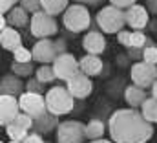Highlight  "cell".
Masks as SVG:
<instances>
[{"mask_svg":"<svg viewBox=\"0 0 157 143\" xmlns=\"http://www.w3.org/2000/svg\"><path fill=\"white\" fill-rule=\"evenodd\" d=\"M18 2L20 0H0V11H2V15H7L15 6H18Z\"/></svg>","mask_w":157,"mask_h":143,"instance_id":"cell-35","label":"cell"},{"mask_svg":"<svg viewBox=\"0 0 157 143\" xmlns=\"http://www.w3.org/2000/svg\"><path fill=\"white\" fill-rule=\"evenodd\" d=\"M33 121H35V117H31L29 114H26V112H20L17 117H15V125H18V127H22V129H26V130H31L33 129Z\"/></svg>","mask_w":157,"mask_h":143,"instance_id":"cell-28","label":"cell"},{"mask_svg":"<svg viewBox=\"0 0 157 143\" xmlns=\"http://www.w3.org/2000/svg\"><path fill=\"white\" fill-rule=\"evenodd\" d=\"M7 22L15 28H24L26 24L31 22V18L28 17V11L22 6H15L9 13H7Z\"/></svg>","mask_w":157,"mask_h":143,"instance_id":"cell-20","label":"cell"},{"mask_svg":"<svg viewBox=\"0 0 157 143\" xmlns=\"http://www.w3.org/2000/svg\"><path fill=\"white\" fill-rule=\"evenodd\" d=\"M33 61H39L42 64H53L55 59H57V50H55V40L51 39H39L33 48Z\"/></svg>","mask_w":157,"mask_h":143,"instance_id":"cell-12","label":"cell"},{"mask_svg":"<svg viewBox=\"0 0 157 143\" xmlns=\"http://www.w3.org/2000/svg\"><path fill=\"white\" fill-rule=\"evenodd\" d=\"M124 99L128 101V105L132 108H141L144 105V101L148 99V94L144 88H141L137 84H130L124 90Z\"/></svg>","mask_w":157,"mask_h":143,"instance_id":"cell-18","label":"cell"},{"mask_svg":"<svg viewBox=\"0 0 157 143\" xmlns=\"http://www.w3.org/2000/svg\"><path fill=\"white\" fill-rule=\"evenodd\" d=\"M0 92L4 96H15L20 97L26 92V84H22V77L15 75V73H7L2 77L0 81Z\"/></svg>","mask_w":157,"mask_h":143,"instance_id":"cell-16","label":"cell"},{"mask_svg":"<svg viewBox=\"0 0 157 143\" xmlns=\"http://www.w3.org/2000/svg\"><path fill=\"white\" fill-rule=\"evenodd\" d=\"M7 24H9V22L6 20V15H2V17H0V31H2V30H6V28H7Z\"/></svg>","mask_w":157,"mask_h":143,"instance_id":"cell-41","label":"cell"},{"mask_svg":"<svg viewBox=\"0 0 157 143\" xmlns=\"http://www.w3.org/2000/svg\"><path fill=\"white\" fill-rule=\"evenodd\" d=\"M13 61H17V63H33V51L20 46L13 51Z\"/></svg>","mask_w":157,"mask_h":143,"instance_id":"cell-27","label":"cell"},{"mask_svg":"<svg viewBox=\"0 0 157 143\" xmlns=\"http://www.w3.org/2000/svg\"><path fill=\"white\" fill-rule=\"evenodd\" d=\"M51 66H53V70H55L57 79L66 81V83H68L73 75H77L78 72H80V64H78V61L75 59V55L70 53V51L59 55Z\"/></svg>","mask_w":157,"mask_h":143,"instance_id":"cell-8","label":"cell"},{"mask_svg":"<svg viewBox=\"0 0 157 143\" xmlns=\"http://www.w3.org/2000/svg\"><path fill=\"white\" fill-rule=\"evenodd\" d=\"M66 88L71 92V96L75 99H86L91 94V90H93V83H91V77H88L86 73L78 72L77 75H73L66 83Z\"/></svg>","mask_w":157,"mask_h":143,"instance_id":"cell-13","label":"cell"},{"mask_svg":"<svg viewBox=\"0 0 157 143\" xmlns=\"http://www.w3.org/2000/svg\"><path fill=\"white\" fill-rule=\"evenodd\" d=\"M37 79L42 81L44 84H46V83H53V81L57 79L53 66H49V64H42L39 70H37Z\"/></svg>","mask_w":157,"mask_h":143,"instance_id":"cell-26","label":"cell"},{"mask_svg":"<svg viewBox=\"0 0 157 143\" xmlns=\"http://www.w3.org/2000/svg\"><path fill=\"white\" fill-rule=\"evenodd\" d=\"M11 72L18 77H29L35 70H33V63H17V61H13L11 63Z\"/></svg>","mask_w":157,"mask_h":143,"instance_id":"cell-25","label":"cell"},{"mask_svg":"<svg viewBox=\"0 0 157 143\" xmlns=\"http://www.w3.org/2000/svg\"><path fill=\"white\" fill-rule=\"evenodd\" d=\"M22 143H46V141L42 140V134H39V132H29Z\"/></svg>","mask_w":157,"mask_h":143,"instance_id":"cell-36","label":"cell"},{"mask_svg":"<svg viewBox=\"0 0 157 143\" xmlns=\"http://www.w3.org/2000/svg\"><path fill=\"white\" fill-rule=\"evenodd\" d=\"M132 48H146L148 46V37L143 31H132ZM128 46V48H130Z\"/></svg>","mask_w":157,"mask_h":143,"instance_id":"cell-29","label":"cell"},{"mask_svg":"<svg viewBox=\"0 0 157 143\" xmlns=\"http://www.w3.org/2000/svg\"><path fill=\"white\" fill-rule=\"evenodd\" d=\"M26 92H33V94H46V92H44V83L39 81L37 77L28 79V83H26Z\"/></svg>","mask_w":157,"mask_h":143,"instance_id":"cell-30","label":"cell"},{"mask_svg":"<svg viewBox=\"0 0 157 143\" xmlns=\"http://www.w3.org/2000/svg\"><path fill=\"white\" fill-rule=\"evenodd\" d=\"M0 44L4 50L7 51H15L17 48L22 46V39H20V33L15 30V28H6L0 31Z\"/></svg>","mask_w":157,"mask_h":143,"instance_id":"cell-19","label":"cell"},{"mask_svg":"<svg viewBox=\"0 0 157 143\" xmlns=\"http://www.w3.org/2000/svg\"><path fill=\"white\" fill-rule=\"evenodd\" d=\"M93 18L88 11L86 6L82 4H71L64 13H62V24L66 26L68 31L71 33H80V31H86L90 26H91Z\"/></svg>","mask_w":157,"mask_h":143,"instance_id":"cell-4","label":"cell"},{"mask_svg":"<svg viewBox=\"0 0 157 143\" xmlns=\"http://www.w3.org/2000/svg\"><path fill=\"white\" fill-rule=\"evenodd\" d=\"M106 132V125L101 119H91L86 123V138L88 140H101Z\"/></svg>","mask_w":157,"mask_h":143,"instance_id":"cell-22","label":"cell"},{"mask_svg":"<svg viewBox=\"0 0 157 143\" xmlns=\"http://www.w3.org/2000/svg\"><path fill=\"white\" fill-rule=\"evenodd\" d=\"M55 50H57V57L66 53V40L64 39H57L55 40Z\"/></svg>","mask_w":157,"mask_h":143,"instance_id":"cell-38","label":"cell"},{"mask_svg":"<svg viewBox=\"0 0 157 143\" xmlns=\"http://www.w3.org/2000/svg\"><path fill=\"white\" fill-rule=\"evenodd\" d=\"M141 112H143V116L154 125V123H157V99L155 97H148L146 101H144V105L141 107Z\"/></svg>","mask_w":157,"mask_h":143,"instance_id":"cell-23","label":"cell"},{"mask_svg":"<svg viewBox=\"0 0 157 143\" xmlns=\"http://www.w3.org/2000/svg\"><path fill=\"white\" fill-rule=\"evenodd\" d=\"M130 77L132 83L141 86V88H152V84L157 81V66L150 64L146 61H137L133 63L132 70H130Z\"/></svg>","mask_w":157,"mask_h":143,"instance_id":"cell-7","label":"cell"},{"mask_svg":"<svg viewBox=\"0 0 157 143\" xmlns=\"http://www.w3.org/2000/svg\"><path fill=\"white\" fill-rule=\"evenodd\" d=\"M95 22H97V28L102 31V33H119L124 30V24H126V13L124 9H121L117 6H104L97 17H95Z\"/></svg>","mask_w":157,"mask_h":143,"instance_id":"cell-2","label":"cell"},{"mask_svg":"<svg viewBox=\"0 0 157 143\" xmlns=\"http://www.w3.org/2000/svg\"><path fill=\"white\" fill-rule=\"evenodd\" d=\"M117 40H119V44H122L124 48H128V46L132 44V31H126V30L119 31L117 33Z\"/></svg>","mask_w":157,"mask_h":143,"instance_id":"cell-33","label":"cell"},{"mask_svg":"<svg viewBox=\"0 0 157 143\" xmlns=\"http://www.w3.org/2000/svg\"><path fill=\"white\" fill-rule=\"evenodd\" d=\"M82 48L88 53H91V55H101L106 50V39H104V35L101 31L91 30V31H88L84 35V39H82Z\"/></svg>","mask_w":157,"mask_h":143,"instance_id":"cell-15","label":"cell"},{"mask_svg":"<svg viewBox=\"0 0 157 143\" xmlns=\"http://www.w3.org/2000/svg\"><path fill=\"white\" fill-rule=\"evenodd\" d=\"M126 50H128V57H130V59H133L135 63H137V61H143L144 48H132V46H130V48H126Z\"/></svg>","mask_w":157,"mask_h":143,"instance_id":"cell-34","label":"cell"},{"mask_svg":"<svg viewBox=\"0 0 157 143\" xmlns=\"http://www.w3.org/2000/svg\"><path fill=\"white\" fill-rule=\"evenodd\" d=\"M7 143H22V141H15V140H9Z\"/></svg>","mask_w":157,"mask_h":143,"instance_id":"cell-45","label":"cell"},{"mask_svg":"<svg viewBox=\"0 0 157 143\" xmlns=\"http://www.w3.org/2000/svg\"><path fill=\"white\" fill-rule=\"evenodd\" d=\"M22 112L20 101L15 96H0V125L7 127L9 123L15 121V117Z\"/></svg>","mask_w":157,"mask_h":143,"instance_id":"cell-11","label":"cell"},{"mask_svg":"<svg viewBox=\"0 0 157 143\" xmlns=\"http://www.w3.org/2000/svg\"><path fill=\"white\" fill-rule=\"evenodd\" d=\"M146 9L154 13V17H157V0H146Z\"/></svg>","mask_w":157,"mask_h":143,"instance_id":"cell-39","label":"cell"},{"mask_svg":"<svg viewBox=\"0 0 157 143\" xmlns=\"http://www.w3.org/2000/svg\"><path fill=\"white\" fill-rule=\"evenodd\" d=\"M42 2V9L49 15H60L70 7V0H40Z\"/></svg>","mask_w":157,"mask_h":143,"instance_id":"cell-21","label":"cell"},{"mask_svg":"<svg viewBox=\"0 0 157 143\" xmlns=\"http://www.w3.org/2000/svg\"><path fill=\"white\" fill-rule=\"evenodd\" d=\"M59 125H60L59 116H57V114H51L49 110H46L42 116L35 117L31 130H33V132H39V134H51L53 130L59 129Z\"/></svg>","mask_w":157,"mask_h":143,"instance_id":"cell-14","label":"cell"},{"mask_svg":"<svg viewBox=\"0 0 157 143\" xmlns=\"http://www.w3.org/2000/svg\"><path fill=\"white\" fill-rule=\"evenodd\" d=\"M4 129H6V134L9 136V140H15V141H24L26 136L29 134L26 129H22V127H18V125H15V123H9V125L4 127Z\"/></svg>","mask_w":157,"mask_h":143,"instance_id":"cell-24","label":"cell"},{"mask_svg":"<svg viewBox=\"0 0 157 143\" xmlns=\"http://www.w3.org/2000/svg\"><path fill=\"white\" fill-rule=\"evenodd\" d=\"M148 26H150V30H152V31H155V33H157V20H150V22H148Z\"/></svg>","mask_w":157,"mask_h":143,"instance_id":"cell-43","label":"cell"},{"mask_svg":"<svg viewBox=\"0 0 157 143\" xmlns=\"http://www.w3.org/2000/svg\"><path fill=\"white\" fill-rule=\"evenodd\" d=\"M108 130L113 143H146L154 136V125L139 108H119L108 119Z\"/></svg>","mask_w":157,"mask_h":143,"instance_id":"cell-1","label":"cell"},{"mask_svg":"<svg viewBox=\"0 0 157 143\" xmlns=\"http://www.w3.org/2000/svg\"><path fill=\"white\" fill-rule=\"evenodd\" d=\"M88 143H113V141H110V140H104V138H101V140H90Z\"/></svg>","mask_w":157,"mask_h":143,"instance_id":"cell-44","label":"cell"},{"mask_svg":"<svg viewBox=\"0 0 157 143\" xmlns=\"http://www.w3.org/2000/svg\"><path fill=\"white\" fill-rule=\"evenodd\" d=\"M143 61L150 63V64H155L157 66V46H148L144 48V55H143Z\"/></svg>","mask_w":157,"mask_h":143,"instance_id":"cell-32","label":"cell"},{"mask_svg":"<svg viewBox=\"0 0 157 143\" xmlns=\"http://www.w3.org/2000/svg\"><path fill=\"white\" fill-rule=\"evenodd\" d=\"M110 4L112 6H117L121 9H128V7H132L135 4V0H110Z\"/></svg>","mask_w":157,"mask_h":143,"instance_id":"cell-37","label":"cell"},{"mask_svg":"<svg viewBox=\"0 0 157 143\" xmlns=\"http://www.w3.org/2000/svg\"><path fill=\"white\" fill-rule=\"evenodd\" d=\"M78 64H80V72L86 73L88 77H97V75H101V72L104 68V63L101 61V57H99V55H91V53L84 55V57L78 61Z\"/></svg>","mask_w":157,"mask_h":143,"instance_id":"cell-17","label":"cell"},{"mask_svg":"<svg viewBox=\"0 0 157 143\" xmlns=\"http://www.w3.org/2000/svg\"><path fill=\"white\" fill-rule=\"evenodd\" d=\"M124 13H126V26L133 28V31H143L150 22V11L146 9V6L133 4L132 7L124 9Z\"/></svg>","mask_w":157,"mask_h":143,"instance_id":"cell-10","label":"cell"},{"mask_svg":"<svg viewBox=\"0 0 157 143\" xmlns=\"http://www.w3.org/2000/svg\"><path fill=\"white\" fill-rule=\"evenodd\" d=\"M150 94H152V97H155V99H157V81L152 84V88H150Z\"/></svg>","mask_w":157,"mask_h":143,"instance_id":"cell-42","label":"cell"},{"mask_svg":"<svg viewBox=\"0 0 157 143\" xmlns=\"http://www.w3.org/2000/svg\"><path fill=\"white\" fill-rule=\"evenodd\" d=\"M46 105L51 114L57 116H66L73 110L75 105V97L71 96V92L66 86H51L49 90H46Z\"/></svg>","mask_w":157,"mask_h":143,"instance_id":"cell-3","label":"cell"},{"mask_svg":"<svg viewBox=\"0 0 157 143\" xmlns=\"http://www.w3.org/2000/svg\"><path fill=\"white\" fill-rule=\"evenodd\" d=\"M57 132V143H86V125L77 119L60 121Z\"/></svg>","mask_w":157,"mask_h":143,"instance_id":"cell-6","label":"cell"},{"mask_svg":"<svg viewBox=\"0 0 157 143\" xmlns=\"http://www.w3.org/2000/svg\"><path fill=\"white\" fill-rule=\"evenodd\" d=\"M29 31H31V35L37 37V39H48V37L55 35L59 31V24H57L53 15H49L44 9H40V11L31 15Z\"/></svg>","mask_w":157,"mask_h":143,"instance_id":"cell-5","label":"cell"},{"mask_svg":"<svg viewBox=\"0 0 157 143\" xmlns=\"http://www.w3.org/2000/svg\"><path fill=\"white\" fill-rule=\"evenodd\" d=\"M104 0H75V4H82V6H101Z\"/></svg>","mask_w":157,"mask_h":143,"instance_id":"cell-40","label":"cell"},{"mask_svg":"<svg viewBox=\"0 0 157 143\" xmlns=\"http://www.w3.org/2000/svg\"><path fill=\"white\" fill-rule=\"evenodd\" d=\"M20 108L22 112L29 114L31 117H39L42 116L46 110H48V105H46V96L44 94H33V92H24L20 97Z\"/></svg>","mask_w":157,"mask_h":143,"instance_id":"cell-9","label":"cell"},{"mask_svg":"<svg viewBox=\"0 0 157 143\" xmlns=\"http://www.w3.org/2000/svg\"><path fill=\"white\" fill-rule=\"evenodd\" d=\"M20 6L28 11V13H37L42 9V2L40 0H20Z\"/></svg>","mask_w":157,"mask_h":143,"instance_id":"cell-31","label":"cell"}]
</instances>
